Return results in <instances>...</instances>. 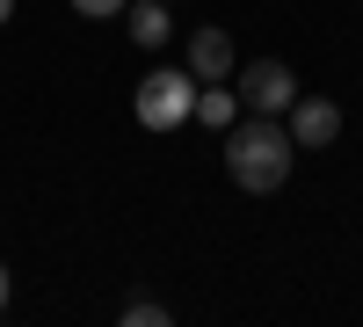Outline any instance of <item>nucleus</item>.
<instances>
[{
  "instance_id": "nucleus-5",
  "label": "nucleus",
  "mask_w": 363,
  "mask_h": 327,
  "mask_svg": "<svg viewBox=\"0 0 363 327\" xmlns=\"http://www.w3.org/2000/svg\"><path fill=\"white\" fill-rule=\"evenodd\" d=\"M182 66H189L196 80H225V73H233V37H225V29H196Z\"/></svg>"
},
{
  "instance_id": "nucleus-11",
  "label": "nucleus",
  "mask_w": 363,
  "mask_h": 327,
  "mask_svg": "<svg viewBox=\"0 0 363 327\" xmlns=\"http://www.w3.org/2000/svg\"><path fill=\"white\" fill-rule=\"evenodd\" d=\"M8 15H15V0H0V22H8Z\"/></svg>"
},
{
  "instance_id": "nucleus-4",
  "label": "nucleus",
  "mask_w": 363,
  "mask_h": 327,
  "mask_svg": "<svg viewBox=\"0 0 363 327\" xmlns=\"http://www.w3.org/2000/svg\"><path fill=\"white\" fill-rule=\"evenodd\" d=\"M284 116H291L284 131H291L298 153H320V145H335V138H342V102H327V95H298Z\"/></svg>"
},
{
  "instance_id": "nucleus-6",
  "label": "nucleus",
  "mask_w": 363,
  "mask_h": 327,
  "mask_svg": "<svg viewBox=\"0 0 363 327\" xmlns=\"http://www.w3.org/2000/svg\"><path fill=\"white\" fill-rule=\"evenodd\" d=\"M124 29H131L138 51H160L167 29H174V22H167V0H131V8H124Z\"/></svg>"
},
{
  "instance_id": "nucleus-3",
  "label": "nucleus",
  "mask_w": 363,
  "mask_h": 327,
  "mask_svg": "<svg viewBox=\"0 0 363 327\" xmlns=\"http://www.w3.org/2000/svg\"><path fill=\"white\" fill-rule=\"evenodd\" d=\"M298 102V80L284 58H247L240 66V109H255V116H284Z\"/></svg>"
},
{
  "instance_id": "nucleus-8",
  "label": "nucleus",
  "mask_w": 363,
  "mask_h": 327,
  "mask_svg": "<svg viewBox=\"0 0 363 327\" xmlns=\"http://www.w3.org/2000/svg\"><path fill=\"white\" fill-rule=\"evenodd\" d=\"M167 320H174V313H167L160 299H131V306H124V327H167Z\"/></svg>"
},
{
  "instance_id": "nucleus-10",
  "label": "nucleus",
  "mask_w": 363,
  "mask_h": 327,
  "mask_svg": "<svg viewBox=\"0 0 363 327\" xmlns=\"http://www.w3.org/2000/svg\"><path fill=\"white\" fill-rule=\"evenodd\" d=\"M0 313H8V270H0Z\"/></svg>"
},
{
  "instance_id": "nucleus-1",
  "label": "nucleus",
  "mask_w": 363,
  "mask_h": 327,
  "mask_svg": "<svg viewBox=\"0 0 363 327\" xmlns=\"http://www.w3.org/2000/svg\"><path fill=\"white\" fill-rule=\"evenodd\" d=\"M291 131L277 124V116H247V124H233L225 131V174H233V189H247V196H269V189H284L291 182Z\"/></svg>"
},
{
  "instance_id": "nucleus-9",
  "label": "nucleus",
  "mask_w": 363,
  "mask_h": 327,
  "mask_svg": "<svg viewBox=\"0 0 363 327\" xmlns=\"http://www.w3.org/2000/svg\"><path fill=\"white\" fill-rule=\"evenodd\" d=\"M73 8H80L87 22H116V15H124V8H131V0H73Z\"/></svg>"
},
{
  "instance_id": "nucleus-7",
  "label": "nucleus",
  "mask_w": 363,
  "mask_h": 327,
  "mask_svg": "<svg viewBox=\"0 0 363 327\" xmlns=\"http://www.w3.org/2000/svg\"><path fill=\"white\" fill-rule=\"evenodd\" d=\"M233 109H240V95L225 80H196V124H211V131H233Z\"/></svg>"
},
{
  "instance_id": "nucleus-2",
  "label": "nucleus",
  "mask_w": 363,
  "mask_h": 327,
  "mask_svg": "<svg viewBox=\"0 0 363 327\" xmlns=\"http://www.w3.org/2000/svg\"><path fill=\"white\" fill-rule=\"evenodd\" d=\"M131 109H138L145 131H174V124H189V116H196V73H189V66H153V73L138 80Z\"/></svg>"
}]
</instances>
